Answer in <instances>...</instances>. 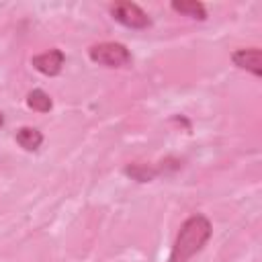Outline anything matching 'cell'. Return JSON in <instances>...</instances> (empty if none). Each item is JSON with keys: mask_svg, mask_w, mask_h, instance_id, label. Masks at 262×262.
<instances>
[{"mask_svg": "<svg viewBox=\"0 0 262 262\" xmlns=\"http://www.w3.org/2000/svg\"><path fill=\"white\" fill-rule=\"evenodd\" d=\"M211 233H213V225L205 215L201 213L190 215L176 233L168 262H188L207 246V242L211 239Z\"/></svg>", "mask_w": 262, "mask_h": 262, "instance_id": "cell-1", "label": "cell"}, {"mask_svg": "<svg viewBox=\"0 0 262 262\" xmlns=\"http://www.w3.org/2000/svg\"><path fill=\"white\" fill-rule=\"evenodd\" d=\"M88 57L104 68H129L133 57L129 53V49L123 43L117 41H104V43H96L88 49Z\"/></svg>", "mask_w": 262, "mask_h": 262, "instance_id": "cell-2", "label": "cell"}, {"mask_svg": "<svg viewBox=\"0 0 262 262\" xmlns=\"http://www.w3.org/2000/svg\"><path fill=\"white\" fill-rule=\"evenodd\" d=\"M108 12L117 23H121L127 29L141 31L151 25V18L147 16V12L135 2H115L108 6Z\"/></svg>", "mask_w": 262, "mask_h": 262, "instance_id": "cell-3", "label": "cell"}, {"mask_svg": "<svg viewBox=\"0 0 262 262\" xmlns=\"http://www.w3.org/2000/svg\"><path fill=\"white\" fill-rule=\"evenodd\" d=\"M63 61H66V53H63L61 49H57V47H53V49H49V51H45V53H39V55H33V57H31V66H33L39 74L49 76V78L61 74Z\"/></svg>", "mask_w": 262, "mask_h": 262, "instance_id": "cell-4", "label": "cell"}, {"mask_svg": "<svg viewBox=\"0 0 262 262\" xmlns=\"http://www.w3.org/2000/svg\"><path fill=\"white\" fill-rule=\"evenodd\" d=\"M231 61L235 68L246 70L250 74H254L256 78L262 76V51L258 47H250V49H235L231 53Z\"/></svg>", "mask_w": 262, "mask_h": 262, "instance_id": "cell-5", "label": "cell"}, {"mask_svg": "<svg viewBox=\"0 0 262 262\" xmlns=\"http://www.w3.org/2000/svg\"><path fill=\"white\" fill-rule=\"evenodd\" d=\"M14 139L25 151H37L43 143V133L35 127H20V129H16Z\"/></svg>", "mask_w": 262, "mask_h": 262, "instance_id": "cell-6", "label": "cell"}, {"mask_svg": "<svg viewBox=\"0 0 262 262\" xmlns=\"http://www.w3.org/2000/svg\"><path fill=\"white\" fill-rule=\"evenodd\" d=\"M170 8L178 14H184V16H190V18H196V20H205L207 18V8L203 2L199 0H174L170 2Z\"/></svg>", "mask_w": 262, "mask_h": 262, "instance_id": "cell-7", "label": "cell"}, {"mask_svg": "<svg viewBox=\"0 0 262 262\" xmlns=\"http://www.w3.org/2000/svg\"><path fill=\"white\" fill-rule=\"evenodd\" d=\"M125 176H129L131 180H137V182H151L156 176H160V170L156 166H149V164H127L123 168Z\"/></svg>", "mask_w": 262, "mask_h": 262, "instance_id": "cell-8", "label": "cell"}, {"mask_svg": "<svg viewBox=\"0 0 262 262\" xmlns=\"http://www.w3.org/2000/svg\"><path fill=\"white\" fill-rule=\"evenodd\" d=\"M27 106L37 111V113H49L51 106H53V100H51V96L45 90L35 88V90H31L27 94Z\"/></svg>", "mask_w": 262, "mask_h": 262, "instance_id": "cell-9", "label": "cell"}, {"mask_svg": "<svg viewBox=\"0 0 262 262\" xmlns=\"http://www.w3.org/2000/svg\"><path fill=\"white\" fill-rule=\"evenodd\" d=\"M4 125V117H2V113H0V127Z\"/></svg>", "mask_w": 262, "mask_h": 262, "instance_id": "cell-10", "label": "cell"}]
</instances>
